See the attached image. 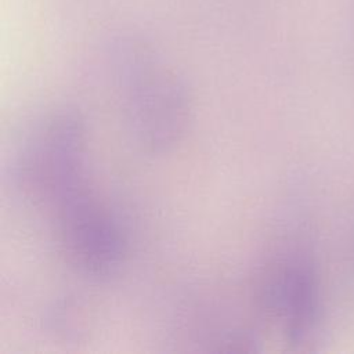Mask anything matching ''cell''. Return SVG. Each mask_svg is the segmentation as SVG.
<instances>
[{
	"mask_svg": "<svg viewBox=\"0 0 354 354\" xmlns=\"http://www.w3.org/2000/svg\"><path fill=\"white\" fill-rule=\"evenodd\" d=\"M263 292L266 306L281 319L292 339L300 340L311 330L318 299L314 274L306 260H283L270 271Z\"/></svg>",
	"mask_w": 354,
	"mask_h": 354,
	"instance_id": "cell-2",
	"label": "cell"
},
{
	"mask_svg": "<svg viewBox=\"0 0 354 354\" xmlns=\"http://www.w3.org/2000/svg\"><path fill=\"white\" fill-rule=\"evenodd\" d=\"M131 112L138 134L152 147H165L180 131L185 102L174 79L147 59L129 65Z\"/></svg>",
	"mask_w": 354,
	"mask_h": 354,
	"instance_id": "cell-1",
	"label": "cell"
}]
</instances>
